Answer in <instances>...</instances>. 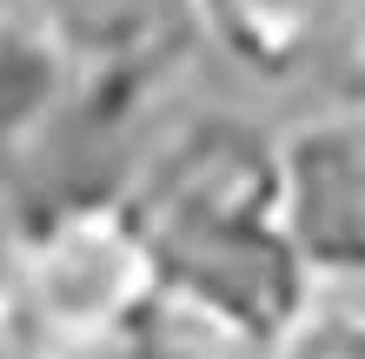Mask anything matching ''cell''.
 <instances>
[{
    "instance_id": "277c9868",
    "label": "cell",
    "mask_w": 365,
    "mask_h": 359,
    "mask_svg": "<svg viewBox=\"0 0 365 359\" xmlns=\"http://www.w3.org/2000/svg\"><path fill=\"white\" fill-rule=\"evenodd\" d=\"M279 226L319 293L365 286V107L332 100L272 126Z\"/></svg>"
},
{
    "instance_id": "8992f818",
    "label": "cell",
    "mask_w": 365,
    "mask_h": 359,
    "mask_svg": "<svg viewBox=\"0 0 365 359\" xmlns=\"http://www.w3.org/2000/svg\"><path fill=\"white\" fill-rule=\"evenodd\" d=\"M266 359H365V300L319 293Z\"/></svg>"
},
{
    "instance_id": "9c48e42d",
    "label": "cell",
    "mask_w": 365,
    "mask_h": 359,
    "mask_svg": "<svg viewBox=\"0 0 365 359\" xmlns=\"http://www.w3.org/2000/svg\"><path fill=\"white\" fill-rule=\"evenodd\" d=\"M0 359H40V353H34L27 340H20V326L7 320V313H0Z\"/></svg>"
},
{
    "instance_id": "3957f363",
    "label": "cell",
    "mask_w": 365,
    "mask_h": 359,
    "mask_svg": "<svg viewBox=\"0 0 365 359\" xmlns=\"http://www.w3.org/2000/svg\"><path fill=\"white\" fill-rule=\"evenodd\" d=\"M53 67V87L87 113H133L192 54V0H27L20 14Z\"/></svg>"
},
{
    "instance_id": "30bf717a",
    "label": "cell",
    "mask_w": 365,
    "mask_h": 359,
    "mask_svg": "<svg viewBox=\"0 0 365 359\" xmlns=\"http://www.w3.org/2000/svg\"><path fill=\"white\" fill-rule=\"evenodd\" d=\"M7 173H14V120L0 113V186H7Z\"/></svg>"
},
{
    "instance_id": "5b68a950",
    "label": "cell",
    "mask_w": 365,
    "mask_h": 359,
    "mask_svg": "<svg viewBox=\"0 0 365 359\" xmlns=\"http://www.w3.org/2000/svg\"><path fill=\"white\" fill-rule=\"evenodd\" d=\"M365 0H192V27L252 87H299L339 67Z\"/></svg>"
},
{
    "instance_id": "7a4b0ae2",
    "label": "cell",
    "mask_w": 365,
    "mask_h": 359,
    "mask_svg": "<svg viewBox=\"0 0 365 359\" xmlns=\"http://www.w3.org/2000/svg\"><path fill=\"white\" fill-rule=\"evenodd\" d=\"M0 313L40 359H106L153 333L160 266L126 186H80L14 220Z\"/></svg>"
},
{
    "instance_id": "ba28073f",
    "label": "cell",
    "mask_w": 365,
    "mask_h": 359,
    "mask_svg": "<svg viewBox=\"0 0 365 359\" xmlns=\"http://www.w3.org/2000/svg\"><path fill=\"white\" fill-rule=\"evenodd\" d=\"M106 359H206V353H192L180 340H166V333H140V340H126L120 353H106Z\"/></svg>"
},
{
    "instance_id": "6da1fadb",
    "label": "cell",
    "mask_w": 365,
    "mask_h": 359,
    "mask_svg": "<svg viewBox=\"0 0 365 359\" xmlns=\"http://www.w3.org/2000/svg\"><path fill=\"white\" fill-rule=\"evenodd\" d=\"M126 200L153 240V333L206 359H266L319 300L279 226L272 126L232 107H186L140 153Z\"/></svg>"
},
{
    "instance_id": "8fae6325",
    "label": "cell",
    "mask_w": 365,
    "mask_h": 359,
    "mask_svg": "<svg viewBox=\"0 0 365 359\" xmlns=\"http://www.w3.org/2000/svg\"><path fill=\"white\" fill-rule=\"evenodd\" d=\"M0 14H27V0H0Z\"/></svg>"
},
{
    "instance_id": "52a82bcc",
    "label": "cell",
    "mask_w": 365,
    "mask_h": 359,
    "mask_svg": "<svg viewBox=\"0 0 365 359\" xmlns=\"http://www.w3.org/2000/svg\"><path fill=\"white\" fill-rule=\"evenodd\" d=\"M339 74H346V100H352V107H365V7H359V20H352L346 47H339Z\"/></svg>"
}]
</instances>
